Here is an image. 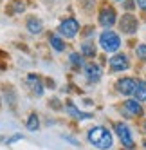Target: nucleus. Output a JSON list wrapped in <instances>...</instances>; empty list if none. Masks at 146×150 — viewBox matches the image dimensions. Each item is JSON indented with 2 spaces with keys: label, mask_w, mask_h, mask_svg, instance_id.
<instances>
[{
  "label": "nucleus",
  "mask_w": 146,
  "mask_h": 150,
  "mask_svg": "<svg viewBox=\"0 0 146 150\" xmlns=\"http://www.w3.org/2000/svg\"><path fill=\"white\" fill-rule=\"evenodd\" d=\"M51 45H53L56 51H63L65 49V42L61 40L60 36H51Z\"/></svg>",
  "instance_id": "obj_15"
},
{
  "label": "nucleus",
  "mask_w": 146,
  "mask_h": 150,
  "mask_svg": "<svg viewBox=\"0 0 146 150\" xmlns=\"http://www.w3.org/2000/svg\"><path fill=\"white\" fill-rule=\"evenodd\" d=\"M137 4H139L141 9H144V11H146V0H137Z\"/></svg>",
  "instance_id": "obj_19"
},
{
  "label": "nucleus",
  "mask_w": 146,
  "mask_h": 150,
  "mask_svg": "<svg viewBox=\"0 0 146 150\" xmlns=\"http://www.w3.org/2000/svg\"><path fill=\"white\" fill-rule=\"evenodd\" d=\"M88 141L101 150H107L112 146V134L107 130L105 127H94L88 130Z\"/></svg>",
  "instance_id": "obj_1"
},
{
  "label": "nucleus",
  "mask_w": 146,
  "mask_h": 150,
  "mask_svg": "<svg viewBox=\"0 0 146 150\" xmlns=\"http://www.w3.org/2000/svg\"><path fill=\"white\" fill-rule=\"evenodd\" d=\"M144 128H146V121H144Z\"/></svg>",
  "instance_id": "obj_21"
},
{
  "label": "nucleus",
  "mask_w": 146,
  "mask_h": 150,
  "mask_svg": "<svg viewBox=\"0 0 146 150\" xmlns=\"http://www.w3.org/2000/svg\"><path fill=\"white\" fill-rule=\"evenodd\" d=\"M133 96L137 98V101H146V83L144 81H137V87H135Z\"/></svg>",
  "instance_id": "obj_12"
},
{
  "label": "nucleus",
  "mask_w": 146,
  "mask_h": 150,
  "mask_svg": "<svg viewBox=\"0 0 146 150\" xmlns=\"http://www.w3.org/2000/svg\"><path fill=\"white\" fill-rule=\"evenodd\" d=\"M137 56H139L141 60H146V45H144V44L137 45Z\"/></svg>",
  "instance_id": "obj_18"
},
{
  "label": "nucleus",
  "mask_w": 146,
  "mask_h": 150,
  "mask_svg": "<svg viewBox=\"0 0 146 150\" xmlns=\"http://www.w3.org/2000/svg\"><path fill=\"white\" fill-rule=\"evenodd\" d=\"M124 110H126V114H130V116H139L142 112V109H141V105H139L137 100L124 101Z\"/></svg>",
  "instance_id": "obj_10"
},
{
  "label": "nucleus",
  "mask_w": 146,
  "mask_h": 150,
  "mask_svg": "<svg viewBox=\"0 0 146 150\" xmlns=\"http://www.w3.org/2000/svg\"><path fill=\"white\" fill-rule=\"evenodd\" d=\"M78 31H79V24L76 22L74 18H67V20H63V22L58 25V33H60L61 36H65V38L76 36Z\"/></svg>",
  "instance_id": "obj_3"
},
{
  "label": "nucleus",
  "mask_w": 146,
  "mask_h": 150,
  "mask_svg": "<svg viewBox=\"0 0 146 150\" xmlns=\"http://www.w3.org/2000/svg\"><path fill=\"white\" fill-rule=\"evenodd\" d=\"M27 29L31 33H41V22L36 18H29L27 20Z\"/></svg>",
  "instance_id": "obj_13"
},
{
  "label": "nucleus",
  "mask_w": 146,
  "mask_h": 150,
  "mask_svg": "<svg viewBox=\"0 0 146 150\" xmlns=\"http://www.w3.org/2000/svg\"><path fill=\"white\" fill-rule=\"evenodd\" d=\"M135 87H137V81H135L133 78H123L117 81V91L124 96L128 94H133L135 92Z\"/></svg>",
  "instance_id": "obj_7"
},
{
  "label": "nucleus",
  "mask_w": 146,
  "mask_h": 150,
  "mask_svg": "<svg viewBox=\"0 0 146 150\" xmlns=\"http://www.w3.org/2000/svg\"><path fill=\"white\" fill-rule=\"evenodd\" d=\"M67 109H69V112H70V116H74V117H79V120H85V117H88V114H81V112H78V109L72 103H69L67 105Z\"/></svg>",
  "instance_id": "obj_17"
},
{
  "label": "nucleus",
  "mask_w": 146,
  "mask_h": 150,
  "mask_svg": "<svg viewBox=\"0 0 146 150\" xmlns=\"http://www.w3.org/2000/svg\"><path fill=\"white\" fill-rule=\"evenodd\" d=\"M128 58L124 54H114L110 58V69L112 71H126L128 69Z\"/></svg>",
  "instance_id": "obj_8"
},
{
  "label": "nucleus",
  "mask_w": 146,
  "mask_h": 150,
  "mask_svg": "<svg viewBox=\"0 0 146 150\" xmlns=\"http://www.w3.org/2000/svg\"><path fill=\"white\" fill-rule=\"evenodd\" d=\"M70 62L74 63L76 67H85V62H83V56L78 54V52H72L70 54Z\"/></svg>",
  "instance_id": "obj_16"
},
{
  "label": "nucleus",
  "mask_w": 146,
  "mask_h": 150,
  "mask_svg": "<svg viewBox=\"0 0 146 150\" xmlns=\"http://www.w3.org/2000/svg\"><path fill=\"white\" fill-rule=\"evenodd\" d=\"M85 76H87L88 81L96 83L101 78V67L96 65V63H88V65H85Z\"/></svg>",
  "instance_id": "obj_9"
},
{
  "label": "nucleus",
  "mask_w": 146,
  "mask_h": 150,
  "mask_svg": "<svg viewBox=\"0 0 146 150\" xmlns=\"http://www.w3.org/2000/svg\"><path fill=\"white\" fill-rule=\"evenodd\" d=\"M116 11H114L112 7H103L101 13H99V24L103 27H112L114 24H116Z\"/></svg>",
  "instance_id": "obj_5"
},
{
  "label": "nucleus",
  "mask_w": 146,
  "mask_h": 150,
  "mask_svg": "<svg viewBox=\"0 0 146 150\" xmlns=\"http://www.w3.org/2000/svg\"><path fill=\"white\" fill-rule=\"evenodd\" d=\"M20 137H22V136H20V134H16V136H13L11 139H7V143H15L16 139H20Z\"/></svg>",
  "instance_id": "obj_20"
},
{
  "label": "nucleus",
  "mask_w": 146,
  "mask_h": 150,
  "mask_svg": "<svg viewBox=\"0 0 146 150\" xmlns=\"http://www.w3.org/2000/svg\"><path fill=\"white\" fill-rule=\"evenodd\" d=\"M99 44L107 52H116L119 49V45H121V40H119L117 33H114L110 29H105L101 33V36H99Z\"/></svg>",
  "instance_id": "obj_2"
},
{
  "label": "nucleus",
  "mask_w": 146,
  "mask_h": 150,
  "mask_svg": "<svg viewBox=\"0 0 146 150\" xmlns=\"http://www.w3.org/2000/svg\"><path fill=\"white\" fill-rule=\"evenodd\" d=\"M81 52L85 56H96V45H94L92 40H85L81 44Z\"/></svg>",
  "instance_id": "obj_11"
},
{
  "label": "nucleus",
  "mask_w": 146,
  "mask_h": 150,
  "mask_svg": "<svg viewBox=\"0 0 146 150\" xmlns=\"http://www.w3.org/2000/svg\"><path fill=\"white\" fill-rule=\"evenodd\" d=\"M116 132L121 139V143L126 146V148H132L133 146V139H132V134H130V128L124 125V123H117L116 125Z\"/></svg>",
  "instance_id": "obj_4"
},
{
  "label": "nucleus",
  "mask_w": 146,
  "mask_h": 150,
  "mask_svg": "<svg viewBox=\"0 0 146 150\" xmlns=\"http://www.w3.org/2000/svg\"><path fill=\"white\" fill-rule=\"evenodd\" d=\"M38 125H40L38 116H36V114H31L29 120H27V128H29L31 132H34V130H38Z\"/></svg>",
  "instance_id": "obj_14"
},
{
  "label": "nucleus",
  "mask_w": 146,
  "mask_h": 150,
  "mask_svg": "<svg viewBox=\"0 0 146 150\" xmlns=\"http://www.w3.org/2000/svg\"><path fill=\"white\" fill-rule=\"evenodd\" d=\"M121 31L123 33H126V35H132L137 31V18H135L133 15H124L121 18Z\"/></svg>",
  "instance_id": "obj_6"
}]
</instances>
